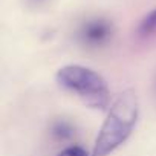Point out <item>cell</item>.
<instances>
[{
  "label": "cell",
  "instance_id": "cell-6",
  "mask_svg": "<svg viewBox=\"0 0 156 156\" xmlns=\"http://www.w3.org/2000/svg\"><path fill=\"white\" fill-rule=\"evenodd\" d=\"M57 156H89V154L80 145H70V147H66L64 150H61Z\"/></svg>",
  "mask_w": 156,
  "mask_h": 156
},
{
  "label": "cell",
  "instance_id": "cell-3",
  "mask_svg": "<svg viewBox=\"0 0 156 156\" xmlns=\"http://www.w3.org/2000/svg\"><path fill=\"white\" fill-rule=\"evenodd\" d=\"M112 34L110 25L104 20H94L86 23L80 31V38L84 44L89 46H101L104 44Z\"/></svg>",
  "mask_w": 156,
  "mask_h": 156
},
{
  "label": "cell",
  "instance_id": "cell-1",
  "mask_svg": "<svg viewBox=\"0 0 156 156\" xmlns=\"http://www.w3.org/2000/svg\"><path fill=\"white\" fill-rule=\"evenodd\" d=\"M136 119L138 98L133 90H124L109 107L107 118L95 139L92 156H107L122 145L132 135Z\"/></svg>",
  "mask_w": 156,
  "mask_h": 156
},
{
  "label": "cell",
  "instance_id": "cell-7",
  "mask_svg": "<svg viewBox=\"0 0 156 156\" xmlns=\"http://www.w3.org/2000/svg\"><path fill=\"white\" fill-rule=\"evenodd\" d=\"M31 2H34V3H40V2H43V0H31Z\"/></svg>",
  "mask_w": 156,
  "mask_h": 156
},
{
  "label": "cell",
  "instance_id": "cell-2",
  "mask_svg": "<svg viewBox=\"0 0 156 156\" xmlns=\"http://www.w3.org/2000/svg\"><path fill=\"white\" fill-rule=\"evenodd\" d=\"M57 83L81 98L94 109L109 107V87L106 80L90 67L81 64H67L57 72Z\"/></svg>",
  "mask_w": 156,
  "mask_h": 156
},
{
  "label": "cell",
  "instance_id": "cell-5",
  "mask_svg": "<svg viewBox=\"0 0 156 156\" xmlns=\"http://www.w3.org/2000/svg\"><path fill=\"white\" fill-rule=\"evenodd\" d=\"M52 133H54L57 138L64 139V138H67V136L72 135V129H70V126L66 124V122H57V124L54 126V129H52Z\"/></svg>",
  "mask_w": 156,
  "mask_h": 156
},
{
  "label": "cell",
  "instance_id": "cell-4",
  "mask_svg": "<svg viewBox=\"0 0 156 156\" xmlns=\"http://www.w3.org/2000/svg\"><path fill=\"white\" fill-rule=\"evenodd\" d=\"M141 34H151L156 31V9H153L148 16L144 17V20L139 25Z\"/></svg>",
  "mask_w": 156,
  "mask_h": 156
}]
</instances>
